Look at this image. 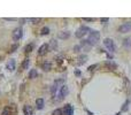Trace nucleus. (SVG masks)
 <instances>
[{
    "mask_svg": "<svg viewBox=\"0 0 131 115\" xmlns=\"http://www.w3.org/2000/svg\"><path fill=\"white\" fill-rule=\"evenodd\" d=\"M99 38H100V32L94 31V30H91V31H90V34H89V38H87L86 41H87L89 45L93 46L99 41Z\"/></svg>",
    "mask_w": 131,
    "mask_h": 115,
    "instance_id": "f257e3e1",
    "label": "nucleus"
},
{
    "mask_svg": "<svg viewBox=\"0 0 131 115\" xmlns=\"http://www.w3.org/2000/svg\"><path fill=\"white\" fill-rule=\"evenodd\" d=\"M67 94H68V86H67V85H62L61 89H60L59 91L56 92V94H55V96H56L55 100L56 101L57 100H63L64 97H66Z\"/></svg>",
    "mask_w": 131,
    "mask_h": 115,
    "instance_id": "f03ea898",
    "label": "nucleus"
},
{
    "mask_svg": "<svg viewBox=\"0 0 131 115\" xmlns=\"http://www.w3.org/2000/svg\"><path fill=\"white\" fill-rule=\"evenodd\" d=\"M62 84H63V79H56L54 83H53L52 87H51V93H52L53 96H55V94H56V92L61 89Z\"/></svg>",
    "mask_w": 131,
    "mask_h": 115,
    "instance_id": "7ed1b4c3",
    "label": "nucleus"
},
{
    "mask_svg": "<svg viewBox=\"0 0 131 115\" xmlns=\"http://www.w3.org/2000/svg\"><path fill=\"white\" fill-rule=\"evenodd\" d=\"M103 45L106 46V48H107V50L109 51L110 53H114L115 52V45H114V41H113V39L106 38L105 40H103Z\"/></svg>",
    "mask_w": 131,
    "mask_h": 115,
    "instance_id": "20e7f679",
    "label": "nucleus"
},
{
    "mask_svg": "<svg viewBox=\"0 0 131 115\" xmlns=\"http://www.w3.org/2000/svg\"><path fill=\"white\" fill-rule=\"evenodd\" d=\"M89 31H91V30H90L87 27H84V25H83V27H80L79 29L76 31L75 34H76V37H77V38H82V37L85 36V34H86Z\"/></svg>",
    "mask_w": 131,
    "mask_h": 115,
    "instance_id": "39448f33",
    "label": "nucleus"
},
{
    "mask_svg": "<svg viewBox=\"0 0 131 115\" xmlns=\"http://www.w3.org/2000/svg\"><path fill=\"white\" fill-rule=\"evenodd\" d=\"M131 30V22H125L118 28V31L122 32V33H125V32H129Z\"/></svg>",
    "mask_w": 131,
    "mask_h": 115,
    "instance_id": "423d86ee",
    "label": "nucleus"
},
{
    "mask_svg": "<svg viewBox=\"0 0 131 115\" xmlns=\"http://www.w3.org/2000/svg\"><path fill=\"white\" fill-rule=\"evenodd\" d=\"M22 34H23L22 29H21V28H16V29L14 30V32H13V38L15 39V40H18V39H21Z\"/></svg>",
    "mask_w": 131,
    "mask_h": 115,
    "instance_id": "0eeeda50",
    "label": "nucleus"
},
{
    "mask_svg": "<svg viewBox=\"0 0 131 115\" xmlns=\"http://www.w3.org/2000/svg\"><path fill=\"white\" fill-rule=\"evenodd\" d=\"M73 106L71 105H66L64 108L62 109V115H73Z\"/></svg>",
    "mask_w": 131,
    "mask_h": 115,
    "instance_id": "6e6552de",
    "label": "nucleus"
},
{
    "mask_svg": "<svg viewBox=\"0 0 131 115\" xmlns=\"http://www.w3.org/2000/svg\"><path fill=\"white\" fill-rule=\"evenodd\" d=\"M105 66L107 67L108 69H110V70H114V69L117 68V64L115 63L114 61H112V60H108V61L105 62Z\"/></svg>",
    "mask_w": 131,
    "mask_h": 115,
    "instance_id": "1a4fd4ad",
    "label": "nucleus"
},
{
    "mask_svg": "<svg viewBox=\"0 0 131 115\" xmlns=\"http://www.w3.org/2000/svg\"><path fill=\"white\" fill-rule=\"evenodd\" d=\"M48 51V45L47 44H43V45L39 47V51H38V54L39 55H44L46 54V52Z\"/></svg>",
    "mask_w": 131,
    "mask_h": 115,
    "instance_id": "9d476101",
    "label": "nucleus"
},
{
    "mask_svg": "<svg viewBox=\"0 0 131 115\" xmlns=\"http://www.w3.org/2000/svg\"><path fill=\"white\" fill-rule=\"evenodd\" d=\"M23 112H24V115H33V109H32L31 106L27 105L23 108Z\"/></svg>",
    "mask_w": 131,
    "mask_h": 115,
    "instance_id": "9b49d317",
    "label": "nucleus"
},
{
    "mask_svg": "<svg viewBox=\"0 0 131 115\" xmlns=\"http://www.w3.org/2000/svg\"><path fill=\"white\" fill-rule=\"evenodd\" d=\"M7 69H8L9 71H13L14 69H15V60H9V61L7 62Z\"/></svg>",
    "mask_w": 131,
    "mask_h": 115,
    "instance_id": "f8f14e48",
    "label": "nucleus"
},
{
    "mask_svg": "<svg viewBox=\"0 0 131 115\" xmlns=\"http://www.w3.org/2000/svg\"><path fill=\"white\" fill-rule=\"evenodd\" d=\"M41 67H43V69H44V70L48 71L51 68H52V64H51V62L45 61V62H43V64H41Z\"/></svg>",
    "mask_w": 131,
    "mask_h": 115,
    "instance_id": "ddd939ff",
    "label": "nucleus"
},
{
    "mask_svg": "<svg viewBox=\"0 0 131 115\" xmlns=\"http://www.w3.org/2000/svg\"><path fill=\"white\" fill-rule=\"evenodd\" d=\"M69 36H70V32H68V31H62L59 33V37L61 39H67V38H69Z\"/></svg>",
    "mask_w": 131,
    "mask_h": 115,
    "instance_id": "4468645a",
    "label": "nucleus"
},
{
    "mask_svg": "<svg viewBox=\"0 0 131 115\" xmlns=\"http://www.w3.org/2000/svg\"><path fill=\"white\" fill-rule=\"evenodd\" d=\"M36 105H37V107H38V109H41V108L44 107V100L41 98L37 99V100H36Z\"/></svg>",
    "mask_w": 131,
    "mask_h": 115,
    "instance_id": "2eb2a0df",
    "label": "nucleus"
},
{
    "mask_svg": "<svg viewBox=\"0 0 131 115\" xmlns=\"http://www.w3.org/2000/svg\"><path fill=\"white\" fill-rule=\"evenodd\" d=\"M37 75H38V74H37L36 69H31V70H30V73H29V78H36Z\"/></svg>",
    "mask_w": 131,
    "mask_h": 115,
    "instance_id": "dca6fc26",
    "label": "nucleus"
},
{
    "mask_svg": "<svg viewBox=\"0 0 131 115\" xmlns=\"http://www.w3.org/2000/svg\"><path fill=\"white\" fill-rule=\"evenodd\" d=\"M2 115H11V108L10 107H6L2 110Z\"/></svg>",
    "mask_w": 131,
    "mask_h": 115,
    "instance_id": "f3484780",
    "label": "nucleus"
},
{
    "mask_svg": "<svg viewBox=\"0 0 131 115\" xmlns=\"http://www.w3.org/2000/svg\"><path fill=\"white\" fill-rule=\"evenodd\" d=\"M32 50H33V44H28V45L25 46V48H24V51H25L27 53L31 52Z\"/></svg>",
    "mask_w": 131,
    "mask_h": 115,
    "instance_id": "a211bd4d",
    "label": "nucleus"
},
{
    "mask_svg": "<svg viewBox=\"0 0 131 115\" xmlns=\"http://www.w3.org/2000/svg\"><path fill=\"white\" fill-rule=\"evenodd\" d=\"M123 45L125 46V47H130L131 46V39L130 38H126L123 40Z\"/></svg>",
    "mask_w": 131,
    "mask_h": 115,
    "instance_id": "6ab92c4d",
    "label": "nucleus"
},
{
    "mask_svg": "<svg viewBox=\"0 0 131 115\" xmlns=\"http://www.w3.org/2000/svg\"><path fill=\"white\" fill-rule=\"evenodd\" d=\"M50 46H51V48H52V50H56V46H57L56 40H52V41H51ZM50 46H48V47H50Z\"/></svg>",
    "mask_w": 131,
    "mask_h": 115,
    "instance_id": "aec40b11",
    "label": "nucleus"
},
{
    "mask_svg": "<svg viewBox=\"0 0 131 115\" xmlns=\"http://www.w3.org/2000/svg\"><path fill=\"white\" fill-rule=\"evenodd\" d=\"M48 32H50V29H48L47 27H44L43 29H41V31H40V33L41 34H44V36H45V34H47Z\"/></svg>",
    "mask_w": 131,
    "mask_h": 115,
    "instance_id": "412c9836",
    "label": "nucleus"
},
{
    "mask_svg": "<svg viewBox=\"0 0 131 115\" xmlns=\"http://www.w3.org/2000/svg\"><path fill=\"white\" fill-rule=\"evenodd\" d=\"M52 115H62V109H60V108H57V109H55L54 112L52 113Z\"/></svg>",
    "mask_w": 131,
    "mask_h": 115,
    "instance_id": "4be33fe9",
    "label": "nucleus"
},
{
    "mask_svg": "<svg viewBox=\"0 0 131 115\" xmlns=\"http://www.w3.org/2000/svg\"><path fill=\"white\" fill-rule=\"evenodd\" d=\"M28 66H29V59H25L24 62L22 63V68L25 69V68H28Z\"/></svg>",
    "mask_w": 131,
    "mask_h": 115,
    "instance_id": "5701e85b",
    "label": "nucleus"
},
{
    "mask_svg": "<svg viewBox=\"0 0 131 115\" xmlns=\"http://www.w3.org/2000/svg\"><path fill=\"white\" fill-rule=\"evenodd\" d=\"M129 102H130V101H129V100H126V101H125V103H124V105H123V107H122V110H124V112H125V110H128Z\"/></svg>",
    "mask_w": 131,
    "mask_h": 115,
    "instance_id": "b1692460",
    "label": "nucleus"
},
{
    "mask_svg": "<svg viewBox=\"0 0 131 115\" xmlns=\"http://www.w3.org/2000/svg\"><path fill=\"white\" fill-rule=\"evenodd\" d=\"M29 21L32 23H38V22H40V18H29Z\"/></svg>",
    "mask_w": 131,
    "mask_h": 115,
    "instance_id": "393cba45",
    "label": "nucleus"
},
{
    "mask_svg": "<svg viewBox=\"0 0 131 115\" xmlns=\"http://www.w3.org/2000/svg\"><path fill=\"white\" fill-rule=\"evenodd\" d=\"M94 68H98V64H93V66H90L89 68H87V70H90V71H92Z\"/></svg>",
    "mask_w": 131,
    "mask_h": 115,
    "instance_id": "a878e982",
    "label": "nucleus"
},
{
    "mask_svg": "<svg viewBox=\"0 0 131 115\" xmlns=\"http://www.w3.org/2000/svg\"><path fill=\"white\" fill-rule=\"evenodd\" d=\"M80 47H82L80 45H76L75 47H74V50H75V52H79V51H80Z\"/></svg>",
    "mask_w": 131,
    "mask_h": 115,
    "instance_id": "bb28decb",
    "label": "nucleus"
},
{
    "mask_svg": "<svg viewBox=\"0 0 131 115\" xmlns=\"http://www.w3.org/2000/svg\"><path fill=\"white\" fill-rule=\"evenodd\" d=\"M85 59H86V56H85V55H83V56H80V62H79V64H82V63H84V61H85Z\"/></svg>",
    "mask_w": 131,
    "mask_h": 115,
    "instance_id": "cd10ccee",
    "label": "nucleus"
},
{
    "mask_svg": "<svg viewBox=\"0 0 131 115\" xmlns=\"http://www.w3.org/2000/svg\"><path fill=\"white\" fill-rule=\"evenodd\" d=\"M84 21H87V22H93L94 21V18H87V17H84Z\"/></svg>",
    "mask_w": 131,
    "mask_h": 115,
    "instance_id": "c85d7f7f",
    "label": "nucleus"
},
{
    "mask_svg": "<svg viewBox=\"0 0 131 115\" xmlns=\"http://www.w3.org/2000/svg\"><path fill=\"white\" fill-rule=\"evenodd\" d=\"M100 21L102 23H105V22H107V21H108V18L107 17H102V18H100Z\"/></svg>",
    "mask_w": 131,
    "mask_h": 115,
    "instance_id": "c756f323",
    "label": "nucleus"
},
{
    "mask_svg": "<svg viewBox=\"0 0 131 115\" xmlns=\"http://www.w3.org/2000/svg\"><path fill=\"white\" fill-rule=\"evenodd\" d=\"M16 48H17V44H16V45H14V46H13V47H11V51L16 50Z\"/></svg>",
    "mask_w": 131,
    "mask_h": 115,
    "instance_id": "7c9ffc66",
    "label": "nucleus"
},
{
    "mask_svg": "<svg viewBox=\"0 0 131 115\" xmlns=\"http://www.w3.org/2000/svg\"><path fill=\"white\" fill-rule=\"evenodd\" d=\"M75 74H76V75H80V71H79V70H76Z\"/></svg>",
    "mask_w": 131,
    "mask_h": 115,
    "instance_id": "2f4dec72",
    "label": "nucleus"
},
{
    "mask_svg": "<svg viewBox=\"0 0 131 115\" xmlns=\"http://www.w3.org/2000/svg\"><path fill=\"white\" fill-rule=\"evenodd\" d=\"M116 115H120V114H116Z\"/></svg>",
    "mask_w": 131,
    "mask_h": 115,
    "instance_id": "473e14b6",
    "label": "nucleus"
}]
</instances>
